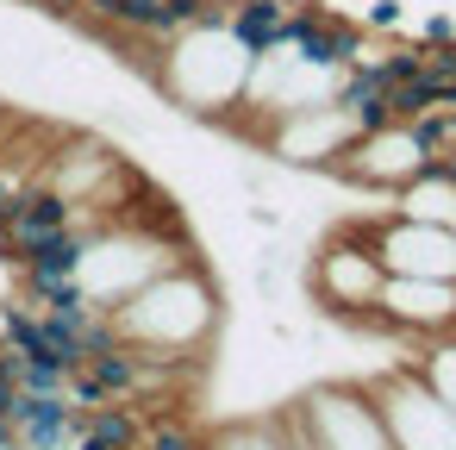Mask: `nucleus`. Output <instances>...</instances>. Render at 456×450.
Returning <instances> with one entry per match:
<instances>
[{"mask_svg": "<svg viewBox=\"0 0 456 450\" xmlns=\"http://www.w3.org/2000/svg\"><path fill=\"white\" fill-rule=\"evenodd\" d=\"M7 425H13V444L20 450H63L82 431V419H76V406L63 394H26V388L13 394Z\"/></svg>", "mask_w": 456, "mask_h": 450, "instance_id": "obj_1", "label": "nucleus"}, {"mask_svg": "<svg viewBox=\"0 0 456 450\" xmlns=\"http://www.w3.org/2000/svg\"><path fill=\"white\" fill-rule=\"evenodd\" d=\"M63 225H76V200H63V194L45 182V188H26V194L13 200L7 244H13V257H26L38 238H51V232H63Z\"/></svg>", "mask_w": 456, "mask_h": 450, "instance_id": "obj_2", "label": "nucleus"}, {"mask_svg": "<svg viewBox=\"0 0 456 450\" xmlns=\"http://www.w3.org/2000/svg\"><path fill=\"white\" fill-rule=\"evenodd\" d=\"M225 26L250 57H269L281 45V26H288V0H244L238 13H225Z\"/></svg>", "mask_w": 456, "mask_h": 450, "instance_id": "obj_3", "label": "nucleus"}, {"mask_svg": "<svg viewBox=\"0 0 456 450\" xmlns=\"http://www.w3.org/2000/svg\"><path fill=\"white\" fill-rule=\"evenodd\" d=\"M138 444V425L126 406H94L76 431V450H132Z\"/></svg>", "mask_w": 456, "mask_h": 450, "instance_id": "obj_4", "label": "nucleus"}, {"mask_svg": "<svg viewBox=\"0 0 456 450\" xmlns=\"http://www.w3.org/2000/svg\"><path fill=\"white\" fill-rule=\"evenodd\" d=\"M88 363H94L88 375H94V381H101L107 394H126V388H138V356H132V350H119V344H107V350H94Z\"/></svg>", "mask_w": 456, "mask_h": 450, "instance_id": "obj_5", "label": "nucleus"}, {"mask_svg": "<svg viewBox=\"0 0 456 450\" xmlns=\"http://www.w3.org/2000/svg\"><path fill=\"white\" fill-rule=\"evenodd\" d=\"M425 76L450 88L456 82V45H425Z\"/></svg>", "mask_w": 456, "mask_h": 450, "instance_id": "obj_6", "label": "nucleus"}, {"mask_svg": "<svg viewBox=\"0 0 456 450\" xmlns=\"http://www.w3.org/2000/svg\"><path fill=\"white\" fill-rule=\"evenodd\" d=\"M151 450H200V444H194V438H188L175 419H157V431H151Z\"/></svg>", "mask_w": 456, "mask_h": 450, "instance_id": "obj_7", "label": "nucleus"}, {"mask_svg": "<svg viewBox=\"0 0 456 450\" xmlns=\"http://www.w3.org/2000/svg\"><path fill=\"white\" fill-rule=\"evenodd\" d=\"M419 45H456V20H450V13H437V20H425V32H419Z\"/></svg>", "mask_w": 456, "mask_h": 450, "instance_id": "obj_8", "label": "nucleus"}, {"mask_svg": "<svg viewBox=\"0 0 456 450\" xmlns=\"http://www.w3.org/2000/svg\"><path fill=\"white\" fill-rule=\"evenodd\" d=\"M369 26H375V32H394V26H400V0H375V7H369Z\"/></svg>", "mask_w": 456, "mask_h": 450, "instance_id": "obj_9", "label": "nucleus"}]
</instances>
